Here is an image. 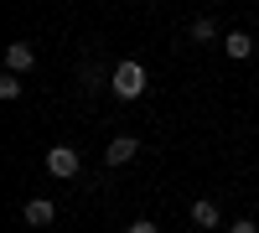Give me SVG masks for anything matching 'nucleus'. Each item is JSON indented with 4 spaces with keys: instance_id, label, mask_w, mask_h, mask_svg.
<instances>
[{
    "instance_id": "nucleus-11",
    "label": "nucleus",
    "mask_w": 259,
    "mask_h": 233,
    "mask_svg": "<svg viewBox=\"0 0 259 233\" xmlns=\"http://www.w3.org/2000/svg\"><path fill=\"white\" fill-rule=\"evenodd\" d=\"M228 233H259V228H254L249 218H239V223H228Z\"/></svg>"
},
{
    "instance_id": "nucleus-10",
    "label": "nucleus",
    "mask_w": 259,
    "mask_h": 233,
    "mask_svg": "<svg viewBox=\"0 0 259 233\" xmlns=\"http://www.w3.org/2000/svg\"><path fill=\"white\" fill-rule=\"evenodd\" d=\"M124 233H156V223H150V218H140V223H130Z\"/></svg>"
},
{
    "instance_id": "nucleus-3",
    "label": "nucleus",
    "mask_w": 259,
    "mask_h": 233,
    "mask_svg": "<svg viewBox=\"0 0 259 233\" xmlns=\"http://www.w3.org/2000/svg\"><path fill=\"white\" fill-rule=\"evenodd\" d=\"M135 156H140V140L135 135H114L109 145H104V161H109V166H130Z\"/></svg>"
},
{
    "instance_id": "nucleus-4",
    "label": "nucleus",
    "mask_w": 259,
    "mask_h": 233,
    "mask_svg": "<svg viewBox=\"0 0 259 233\" xmlns=\"http://www.w3.org/2000/svg\"><path fill=\"white\" fill-rule=\"evenodd\" d=\"M21 218H26L31 228H47V223L57 218V202H47V197H31L26 207H21Z\"/></svg>"
},
{
    "instance_id": "nucleus-6",
    "label": "nucleus",
    "mask_w": 259,
    "mask_h": 233,
    "mask_svg": "<svg viewBox=\"0 0 259 233\" xmlns=\"http://www.w3.org/2000/svg\"><path fill=\"white\" fill-rule=\"evenodd\" d=\"M223 223V213H218V202H192V228H218Z\"/></svg>"
},
{
    "instance_id": "nucleus-9",
    "label": "nucleus",
    "mask_w": 259,
    "mask_h": 233,
    "mask_svg": "<svg viewBox=\"0 0 259 233\" xmlns=\"http://www.w3.org/2000/svg\"><path fill=\"white\" fill-rule=\"evenodd\" d=\"M0 99H21V78H16V73L0 78Z\"/></svg>"
},
{
    "instance_id": "nucleus-8",
    "label": "nucleus",
    "mask_w": 259,
    "mask_h": 233,
    "mask_svg": "<svg viewBox=\"0 0 259 233\" xmlns=\"http://www.w3.org/2000/svg\"><path fill=\"white\" fill-rule=\"evenodd\" d=\"M192 36H197V41H212V36H218V26H212L207 16H197V21H192Z\"/></svg>"
},
{
    "instance_id": "nucleus-12",
    "label": "nucleus",
    "mask_w": 259,
    "mask_h": 233,
    "mask_svg": "<svg viewBox=\"0 0 259 233\" xmlns=\"http://www.w3.org/2000/svg\"><path fill=\"white\" fill-rule=\"evenodd\" d=\"M187 233H202V228H187Z\"/></svg>"
},
{
    "instance_id": "nucleus-5",
    "label": "nucleus",
    "mask_w": 259,
    "mask_h": 233,
    "mask_svg": "<svg viewBox=\"0 0 259 233\" xmlns=\"http://www.w3.org/2000/svg\"><path fill=\"white\" fill-rule=\"evenodd\" d=\"M31 62H36V52H31V41H11V47H6V68H11V73H26Z\"/></svg>"
},
{
    "instance_id": "nucleus-1",
    "label": "nucleus",
    "mask_w": 259,
    "mask_h": 233,
    "mask_svg": "<svg viewBox=\"0 0 259 233\" xmlns=\"http://www.w3.org/2000/svg\"><path fill=\"white\" fill-rule=\"evenodd\" d=\"M109 88H114V99H140L145 94V68L140 62H114V73H109Z\"/></svg>"
},
{
    "instance_id": "nucleus-2",
    "label": "nucleus",
    "mask_w": 259,
    "mask_h": 233,
    "mask_svg": "<svg viewBox=\"0 0 259 233\" xmlns=\"http://www.w3.org/2000/svg\"><path fill=\"white\" fill-rule=\"evenodd\" d=\"M47 171L62 176V181L78 176V151H73V145H52V151H47Z\"/></svg>"
},
{
    "instance_id": "nucleus-7",
    "label": "nucleus",
    "mask_w": 259,
    "mask_h": 233,
    "mask_svg": "<svg viewBox=\"0 0 259 233\" xmlns=\"http://www.w3.org/2000/svg\"><path fill=\"white\" fill-rule=\"evenodd\" d=\"M223 52H228L233 62H244V57L254 52V36H249V31H228V36H223Z\"/></svg>"
}]
</instances>
